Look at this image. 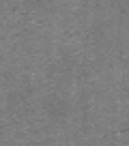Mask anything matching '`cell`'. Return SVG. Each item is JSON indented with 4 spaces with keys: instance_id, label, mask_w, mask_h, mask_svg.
<instances>
[{
    "instance_id": "obj_1",
    "label": "cell",
    "mask_w": 129,
    "mask_h": 146,
    "mask_svg": "<svg viewBox=\"0 0 129 146\" xmlns=\"http://www.w3.org/2000/svg\"><path fill=\"white\" fill-rule=\"evenodd\" d=\"M116 146H129V129L120 133V137H118V144H116Z\"/></svg>"
}]
</instances>
